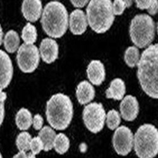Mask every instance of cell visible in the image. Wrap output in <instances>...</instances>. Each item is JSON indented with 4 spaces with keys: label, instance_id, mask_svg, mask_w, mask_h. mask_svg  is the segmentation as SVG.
<instances>
[{
    "label": "cell",
    "instance_id": "30",
    "mask_svg": "<svg viewBox=\"0 0 158 158\" xmlns=\"http://www.w3.org/2000/svg\"><path fill=\"white\" fill-rule=\"evenodd\" d=\"M136 6L140 10H148L153 3V0H146V1H135Z\"/></svg>",
    "mask_w": 158,
    "mask_h": 158
},
{
    "label": "cell",
    "instance_id": "6",
    "mask_svg": "<svg viewBox=\"0 0 158 158\" xmlns=\"http://www.w3.org/2000/svg\"><path fill=\"white\" fill-rule=\"evenodd\" d=\"M129 33L131 41L136 47L149 46L155 37V23L149 15H137L131 21Z\"/></svg>",
    "mask_w": 158,
    "mask_h": 158
},
{
    "label": "cell",
    "instance_id": "33",
    "mask_svg": "<svg viewBox=\"0 0 158 158\" xmlns=\"http://www.w3.org/2000/svg\"><path fill=\"white\" fill-rule=\"evenodd\" d=\"M13 158H27V154L25 152L19 151V152L15 154Z\"/></svg>",
    "mask_w": 158,
    "mask_h": 158
},
{
    "label": "cell",
    "instance_id": "23",
    "mask_svg": "<svg viewBox=\"0 0 158 158\" xmlns=\"http://www.w3.org/2000/svg\"><path fill=\"white\" fill-rule=\"evenodd\" d=\"M70 146V142L69 137L63 133L56 135L55 140L54 146L55 151L59 154H64L67 152Z\"/></svg>",
    "mask_w": 158,
    "mask_h": 158
},
{
    "label": "cell",
    "instance_id": "36",
    "mask_svg": "<svg viewBox=\"0 0 158 158\" xmlns=\"http://www.w3.org/2000/svg\"><path fill=\"white\" fill-rule=\"evenodd\" d=\"M157 34H158V23H157Z\"/></svg>",
    "mask_w": 158,
    "mask_h": 158
},
{
    "label": "cell",
    "instance_id": "13",
    "mask_svg": "<svg viewBox=\"0 0 158 158\" xmlns=\"http://www.w3.org/2000/svg\"><path fill=\"white\" fill-rule=\"evenodd\" d=\"M43 5L40 0H25L22 5L23 17L31 22H37L43 14Z\"/></svg>",
    "mask_w": 158,
    "mask_h": 158
},
{
    "label": "cell",
    "instance_id": "34",
    "mask_svg": "<svg viewBox=\"0 0 158 158\" xmlns=\"http://www.w3.org/2000/svg\"><path fill=\"white\" fill-rule=\"evenodd\" d=\"M3 29L1 27V44H2L3 39Z\"/></svg>",
    "mask_w": 158,
    "mask_h": 158
},
{
    "label": "cell",
    "instance_id": "37",
    "mask_svg": "<svg viewBox=\"0 0 158 158\" xmlns=\"http://www.w3.org/2000/svg\"><path fill=\"white\" fill-rule=\"evenodd\" d=\"M1 158H3V156H2V155H1Z\"/></svg>",
    "mask_w": 158,
    "mask_h": 158
},
{
    "label": "cell",
    "instance_id": "24",
    "mask_svg": "<svg viewBox=\"0 0 158 158\" xmlns=\"http://www.w3.org/2000/svg\"><path fill=\"white\" fill-rule=\"evenodd\" d=\"M32 138L27 131H22L16 139V146L19 151L27 152L31 150V142Z\"/></svg>",
    "mask_w": 158,
    "mask_h": 158
},
{
    "label": "cell",
    "instance_id": "12",
    "mask_svg": "<svg viewBox=\"0 0 158 158\" xmlns=\"http://www.w3.org/2000/svg\"><path fill=\"white\" fill-rule=\"evenodd\" d=\"M87 16L81 9L73 10L69 17V28L71 32L75 35L83 34L88 26Z\"/></svg>",
    "mask_w": 158,
    "mask_h": 158
},
{
    "label": "cell",
    "instance_id": "2",
    "mask_svg": "<svg viewBox=\"0 0 158 158\" xmlns=\"http://www.w3.org/2000/svg\"><path fill=\"white\" fill-rule=\"evenodd\" d=\"M41 23L48 36L60 38L67 32L69 26L68 11L63 3L56 1L50 2L43 9Z\"/></svg>",
    "mask_w": 158,
    "mask_h": 158
},
{
    "label": "cell",
    "instance_id": "7",
    "mask_svg": "<svg viewBox=\"0 0 158 158\" xmlns=\"http://www.w3.org/2000/svg\"><path fill=\"white\" fill-rule=\"evenodd\" d=\"M82 118L85 127L90 132L97 134L104 128L106 114L101 103L91 102L84 107Z\"/></svg>",
    "mask_w": 158,
    "mask_h": 158
},
{
    "label": "cell",
    "instance_id": "14",
    "mask_svg": "<svg viewBox=\"0 0 158 158\" xmlns=\"http://www.w3.org/2000/svg\"><path fill=\"white\" fill-rule=\"evenodd\" d=\"M0 69H1V91L6 89L10 84L13 75L14 67L8 55L3 50L0 51Z\"/></svg>",
    "mask_w": 158,
    "mask_h": 158
},
{
    "label": "cell",
    "instance_id": "16",
    "mask_svg": "<svg viewBox=\"0 0 158 158\" xmlns=\"http://www.w3.org/2000/svg\"><path fill=\"white\" fill-rule=\"evenodd\" d=\"M96 95L94 87L87 81L79 83L76 89V96L79 104L85 105L93 101Z\"/></svg>",
    "mask_w": 158,
    "mask_h": 158
},
{
    "label": "cell",
    "instance_id": "25",
    "mask_svg": "<svg viewBox=\"0 0 158 158\" xmlns=\"http://www.w3.org/2000/svg\"><path fill=\"white\" fill-rule=\"evenodd\" d=\"M121 123L120 113L115 110H111L106 114V125L109 129L114 130L119 127Z\"/></svg>",
    "mask_w": 158,
    "mask_h": 158
},
{
    "label": "cell",
    "instance_id": "11",
    "mask_svg": "<svg viewBox=\"0 0 158 158\" xmlns=\"http://www.w3.org/2000/svg\"><path fill=\"white\" fill-rule=\"evenodd\" d=\"M120 110L125 121L132 122L135 120L139 112V104L137 98L131 95L126 96L120 104Z\"/></svg>",
    "mask_w": 158,
    "mask_h": 158
},
{
    "label": "cell",
    "instance_id": "20",
    "mask_svg": "<svg viewBox=\"0 0 158 158\" xmlns=\"http://www.w3.org/2000/svg\"><path fill=\"white\" fill-rule=\"evenodd\" d=\"M20 39L19 34L14 31L10 30L6 32L3 39V44L5 50L9 53H14L19 49Z\"/></svg>",
    "mask_w": 158,
    "mask_h": 158
},
{
    "label": "cell",
    "instance_id": "3",
    "mask_svg": "<svg viewBox=\"0 0 158 158\" xmlns=\"http://www.w3.org/2000/svg\"><path fill=\"white\" fill-rule=\"evenodd\" d=\"M46 115L52 128L57 130L67 129L73 116V106L70 98L63 93L52 95L47 101Z\"/></svg>",
    "mask_w": 158,
    "mask_h": 158
},
{
    "label": "cell",
    "instance_id": "19",
    "mask_svg": "<svg viewBox=\"0 0 158 158\" xmlns=\"http://www.w3.org/2000/svg\"><path fill=\"white\" fill-rule=\"evenodd\" d=\"M38 137H40L44 143V151L48 152L53 148L56 134L52 127L44 126L39 132Z\"/></svg>",
    "mask_w": 158,
    "mask_h": 158
},
{
    "label": "cell",
    "instance_id": "27",
    "mask_svg": "<svg viewBox=\"0 0 158 158\" xmlns=\"http://www.w3.org/2000/svg\"><path fill=\"white\" fill-rule=\"evenodd\" d=\"M44 143L40 137L37 136L32 138L31 142V151L34 156H35L42 151H44Z\"/></svg>",
    "mask_w": 158,
    "mask_h": 158
},
{
    "label": "cell",
    "instance_id": "21",
    "mask_svg": "<svg viewBox=\"0 0 158 158\" xmlns=\"http://www.w3.org/2000/svg\"><path fill=\"white\" fill-rule=\"evenodd\" d=\"M21 36L24 43L34 44L36 42L37 38L36 27L31 23H27L22 29Z\"/></svg>",
    "mask_w": 158,
    "mask_h": 158
},
{
    "label": "cell",
    "instance_id": "1",
    "mask_svg": "<svg viewBox=\"0 0 158 158\" xmlns=\"http://www.w3.org/2000/svg\"><path fill=\"white\" fill-rule=\"evenodd\" d=\"M137 78L143 91L158 99V44H151L140 56L137 64Z\"/></svg>",
    "mask_w": 158,
    "mask_h": 158
},
{
    "label": "cell",
    "instance_id": "35",
    "mask_svg": "<svg viewBox=\"0 0 158 158\" xmlns=\"http://www.w3.org/2000/svg\"><path fill=\"white\" fill-rule=\"evenodd\" d=\"M27 158H35V156H34L31 152L27 154Z\"/></svg>",
    "mask_w": 158,
    "mask_h": 158
},
{
    "label": "cell",
    "instance_id": "15",
    "mask_svg": "<svg viewBox=\"0 0 158 158\" xmlns=\"http://www.w3.org/2000/svg\"><path fill=\"white\" fill-rule=\"evenodd\" d=\"M87 75L92 84L99 86L106 78V70L104 64L98 60H92L87 66Z\"/></svg>",
    "mask_w": 158,
    "mask_h": 158
},
{
    "label": "cell",
    "instance_id": "26",
    "mask_svg": "<svg viewBox=\"0 0 158 158\" xmlns=\"http://www.w3.org/2000/svg\"><path fill=\"white\" fill-rule=\"evenodd\" d=\"M132 5V2L129 0H115L113 3V11L114 15H121L125 8Z\"/></svg>",
    "mask_w": 158,
    "mask_h": 158
},
{
    "label": "cell",
    "instance_id": "5",
    "mask_svg": "<svg viewBox=\"0 0 158 158\" xmlns=\"http://www.w3.org/2000/svg\"><path fill=\"white\" fill-rule=\"evenodd\" d=\"M134 151L139 158H154L158 154V130L151 124L139 127L134 135Z\"/></svg>",
    "mask_w": 158,
    "mask_h": 158
},
{
    "label": "cell",
    "instance_id": "32",
    "mask_svg": "<svg viewBox=\"0 0 158 158\" xmlns=\"http://www.w3.org/2000/svg\"><path fill=\"white\" fill-rule=\"evenodd\" d=\"M72 5L75 8H83L86 5H88L89 2L87 0H83V1H77V0H72L70 1Z\"/></svg>",
    "mask_w": 158,
    "mask_h": 158
},
{
    "label": "cell",
    "instance_id": "31",
    "mask_svg": "<svg viewBox=\"0 0 158 158\" xmlns=\"http://www.w3.org/2000/svg\"><path fill=\"white\" fill-rule=\"evenodd\" d=\"M149 14L151 15H155L158 13V1L153 0V3L151 7L148 10Z\"/></svg>",
    "mask_w": 158,
    "mask_h": 158
},
{
    "label": "cell",
    "instance_id": "28",
    "mask_svg": "<svg viewBox=\"0 0 158 158\" xmlns=\"http://www.w3.org/2000/svg\"><path fill=\"white\" fill-rule=\"evenodd\" d=\"M44 119L41 115L39 114H36L33 118V123L32 125L35 130H41L43 127Z\"/></svg>",
    "mask_w": 158,
    "mask_h": 158
},
{
    "label": "cell",
    "instance_id": "17",
    "mask_svg": "<svg viewBox=\"0 0 158 158\" xmlns=\"http://www.w3.org/2000/svg\"><path fill=\"white\" fill-rule=\"evenodd\" d=\"M126 93V86L121 78H116L111 82L109 88L106 90V97L108 99H113L120 101L123 99Z\"/></svg>",
    "mask_w": 158,
    "mask_h": 158
},
{
    "label": "cell",
    "instance_id": "9",
    "mask_svg": "<svg viewBox=\"0 0 158 158\" xmlns=\"http://www.w3.org/2000/svg\"><path fill=\"white\" fill-rule=\"evenodd\" d=\"M113 146L118 155H128L134 146V136L132 131L124 125L118 127L113 136Z\"/></svg>",
    "mask_w": 158,
    "mask_h": 158
},
{
    "label": "cell",
    "instance_id": "8",
    "mask_svg": "<svg viewBox=\"0 0 158 158\" xmlns=\"http://www.w3.org/2000/svg\"><path fill=\"white\" fill-rule=\"evenodd\" d=\"M40 52L34 44H22L17 55V62L20 70L25 73L34 72L40 62Z\"/></svg>",
    "mask_w": 158,
    "mask_h": 158
},
{
    "label": "cell",
    "instance_id": "10",
    "mask_svg": "<svg viewBox=\"0 0 158 158\" xmlns=\"http://www.w3.org/2000/svg\"><path fill=\"white\" fill-rule=\"evenodd\" d=\"M41 57L44 62L50 64L55 62L58 58L59 46L53 39H43L39 47Z\"/></svg>",
    "mask_w": 158,
    "mask_h": 158
},
{
    "label": "cell",
    "instance_id": "29",
    "mask_svg": "<svg viewBox=\"0 0 158 158\" xmlns=\"http://www.w3.org/2000/svg\"><path fill=\"white\" fill-rule=\"evenodd\" d=\"M7 94L5 92L1 91V96H0V105H1V125H2L3 122V120L5 118V102L6 99Z\"/></svg>",
    "mask_w": 158,
    "mask_h": 158
},
{
    "label": "cell",
    "instance_id": "22",
    "mask_svg": "<svg viewBox=\"0 0 158 158\" xmlns=\"http://www.w3.org/2000/svg\"><path fill=\"white\" fill-rule=\"evenodd\" d=\"M140 58L139 50L136 46H130L126 49L124 60L129 67L134 68L137 66Z\"/></svg>",
    "mask_w": 158,
    "mask_h": 158
},
{
    "label": "cell",
    "instance_id": "18",
    "mask_svg": "<svg viewBox=\"0 0 158 158\" xmlns=\"http://www.w3.org/2000/svg\"><path fill=\"white\" fill-rule=\"evenodd\" d=\"M15 123L19 130L23 131L27 130L33 123L32 113L28 109L21 108L16 114Z\"/></svg>",
    "mask_w": 158,
    "mask_h": 158
},
{
    "label": "cell",
    "instance_id": "4",
    "mask_svg": "<svg viewBox=\"0 0 158 158\" xmlns=\"http://www.w3.org/2000/svg\"><path fill=\"white\" fill-rule=\"evenodd\" d=\"M88 24L97 34H104L111 27L114 20L113 3L110 0H91L86 8Z\"/></svg>",
    "mask_w": 158,
    "mask_h": 158
}]
</instances>
